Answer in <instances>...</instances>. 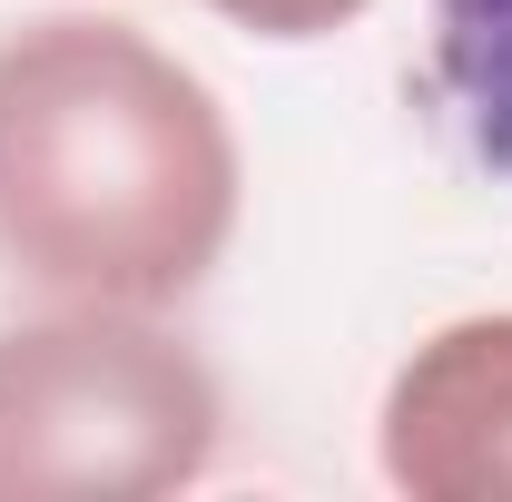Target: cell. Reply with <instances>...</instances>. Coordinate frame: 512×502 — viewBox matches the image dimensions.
<instances>
[{
    "instance_id": "6da1fadb",
    "label": "cell",
    "mask_w": 512,
    "mask_h": 502,
    "mask_svg": "<svg viewBox=\"0 0 512 502\" xmlns=\"http://www.w3.org/2000/svg\"><path fill=\"white\" fill-rule=\"evenodd\" d=\"M237 128L148 30L50 10L0 40V256L69 306H178L237 237Z\"/></svg>"
},
{
    "instance_id": "7a4b0ae2",
    "label": "cell",
    "mask_w": 512,
    "mask_h": 502,
    "mask_svg": "<svg viewBox=\"0 0 512 502\" xmlns=\"http://www.w3.org/2000/svg\"><path fill=\"white\" fill-rule=\"evenodd\" d=\"M227 394L138 306H69L0 335V493H178L217 463Z\"/></svg>"
},
{
    "instance_id": "3957f363",
    "label": "cell",
    "mask_w": 512,
    "mask_h": 502,
    "mask_svg": "<svg viewBox=\"0 0 512 502\" xmlns=\"http://www.w3.org/2000/svg\"><path fill=\"white\" fill-rule=\"evenodd\" d=\"M384 473L414 502H512V315H463L404 355Z\"/></svg>"
},
{
    "instance_id": "277c9868",
    "label": "cell",
    "mask_w": 512,
    "mask_h": 502,
    "mask_svg": "<svg viewBox=\"0 0 512 502\" xmlns=\"http://www.w3.org/2000/svg\"><path fill=\"white\" fill-rule=\"evenodd\" d=\"M424 89L473 148V168L512 178V0H434Z\"/></svg>"
},
{
    "instance_id": "5b68a950",
    "label": "cell",
    "mask_w": 512,
    "mask_h": 502,
    "mask_svg": "<svg viewBox=\"0 0 512 502\" xmlns=\"http://www.w3.org/2000/svg\"><path fill=\"white\" fill-rule=\"evenodd\" d=\"M217 20H237L256 40H325V30H345L365 0H207Z\"/></svg>"
}]
</instances>
